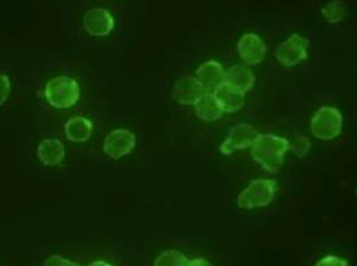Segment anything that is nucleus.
<instances>
[{
  "instance_id": "obj_1",
  "label": "nucleus",
  "mask_w": 357,
  "mask_h": 266,
  "mask_svg": "<svg viewBox=\"0 0 357 266\" xmlns=\"http://www.w3.org/2000/svg\"><path fill=\"white\" fill-rule=\"evenodd\" d=\"M250 148L254 161L269 173H276L284 166V156L289 151V141L269 133L257 134Z\"/></svg>"
},
{
  "instance_id": "obj_2",
  "label": "nucleus",
  "mask_w": 357,
  "mask_h": 266,
  "mask_svg": "<svg viewBox=\"0 0 357 266\" xmlns=\"http://www.w3.org/2000/svg\"><path fill=\"white\" fill-rule=\"evenodd\" d=\"M45 95L49 105L54 109H70L80 97V86L72 77H54L47 82Z\"/></svg>"
},
{
  "instance_id": "obj_3",
  "label": "nucleus",
  "mask_w": 357,
  "mask_h": 266,
  "mask_svg": "<svg viewBox=\"0 0 357 266\" xmlns=\"http://www.w3.org/2000/svg\"><path fill=\"white\" fill-rule=\"evenodd\" d=\"M278 191V185L274 180L256 178L245 187L237 196V203L243 210H254L266 207L272 203Z\"/></svg>"
},
{
  "instance_id": "obj_4",
  "label": "nucleus",
  "mask_w": 357,
  "mask_h": 266,
  "mask_svg": "<svg viewBox=\"0 0 357 266\" xmlns=\"http://www.w3.org/2000/svg\"><path fill=\"white\" fill-rule=\"evenodd\" d=\"M343 127V116L336 107L324 106L317 111L310 123V130L314 137L321 141H331L338 137Z\"/></svg>"
},
{
  "instance_id": "obj_5",
  "label": "nucleus",
  "mask_w": 357,
  "mask_h": 266,
  "mask_svg": "<svg viewBox=\"0 0 357 266\" xmlns=\"http://www.w3.org/2000/svg\"><path fill=\"white\" fill-rule=\"evenodd\" d=\"M307 48L309 40L298 33H293L289 40L276 48V60L286 67H294L307 58Z\"/></svg>"
},
{
  "instance_id": "obj_6",
  "label": "nucleus",
  "mask_w": 357,
  "mask_h": 266,
  "mask_svg": "<svg viewBox=\"0 0 357 266\" xmlns=\"http://www.w3.org/2000/svg\"><path fill=\"white\" fill-rule=\"evenodd\" d=\"M257 130L255 126L247 123H241L234 126L230 132L227 133L225 141L220 146V152L225 156H231L237 150H244L250 148L257 137Z\"/></svg>"
},
{
  "instance_id": "obj_7",
  "label": "nucleus",
  "mask_w": 357,
  "mask_h": 266,
  "mask_svg": "<svg viewBox=\"0 0 357 266\" xmlns=\"http://www.w3.org/2000/svg\"><path fill=\"white\" fill-rule=\"evenodd\" d=\"M136 136L130 130L117 129L111 131L105 137L102 151L112 159H119L135 149Z\"/></svg>"
},
{
  "instance_id": "obj_8",
  "label": "nucleus",
  "mask_w": 357,
  "mask_h": 266,
  "mask_svg": "<svg viewBox=\"0 0 357 266\" xmlns=\"http://www.w3.org/2000/svg\"><path fill=\"white\" fill-rule=\"evenodd\" d=\"M82 26L91 36L105 37L114 30V17L105 8H89L82 17Z\"/></svg>"
},
{
  "instance_id": "obj_9",
  "label": "nucleus",
  "mask_w": 357,
  "mask_h": 266,
  "mask_svg": "<svg viewBox=\"0 0 357 266\" xmlns=\"http://www.w3.org/2000/svg\"><path fill=\"white\" fill-rule=\"evenodd\" d=\"M237 52L248 65H256L264 60L267 45L255 33H245L237 43Z\"/></svg>"
},
{
  "instance_id": "obj_10",
  "label": "nucleus",
  "mask_w": 357,
  "mask_h": 266,
  "mask_svg": "<svg viewBox=\"0 0 357 266\" xmlns=\"http://www.w3.org/2000/svg\"><path fill=\"white\" fill-rule=\"evenodd\" d=\"M205 93L206 92L204 91L195 77L185 75L175 82L172 97L181 105L190 106L195 105V102Z\"/></svg>"
},
{
  "instance_id": "obj_11",
  "label": "nucleus",
  "mask_w": 357,
  "mask_h": 266,
  "mask_svg": "<svg viewBox=\"0 0 357 266\" xmlns=\"http://www.w3.org/2000/svg\"><path fill=\"white\" fill-rule=\"evenodd\" d=\"M195 79L206 93H212L225 84V70L217 61H206L197 69Z\"/></svg>"
},
{
  "instance_id": "obj_12",
  "label": "nucleus",
  "mask_w": 357,
  "mask_h": 266,
  "mask_svg": "<svg viewBox=\"0 0 357 266\" xmlns=\"http://www.w3.org/2000/svg\"><path fill=\"white\" fill-rule=\"evenodd\" d=\"M65 146L61 141L48 138L37 146L36 156L47 166H59L65 158Z\"/></svg>"
},
{
  "instance_id": "obj_13",
  "label": "nucleus",
  "mask_w": 357,
  "mask_h": 266,
  "mask_svg": "<svg viewBox=\"0 0 357 266\" xmlns=\"http://www.w3.org/2000/svg\"><path fill=\"white\" fill-rule=\"evenodd\" d=\"M225 84L245 94L255 85V75L247 65H234L225 72Z\"/></svg>"
},
{
  "instance_id": "obj_14",
  "label": "nucleus",
  "mask_w": 357,
  "mask_h": 266,
  "mask_svg": "<svg viewBox=\"0 0 357 266\" xmlns=\"http://www.w3.org/2000/svg\"><path fill=\"white\" fill-rule=\"evenodd\" d=\"M215 100L218 101L223 112L236 114L244 105V94L227 84L220 86L213 92Z\"/></svg>"
},
{
  "instance_id": "obj_15",
  "label": "nucleus",
  "mask_w": 357,
  "mask_h": 266,
  "mask_svg": "<svg viewBox=\"0 0 357 266\" xmlns=\"http://www.w3.org/2000/svg\"><path fill=\"white\" fill-rule=\"evenodd\" d=\"M93 124L85 117H73L65 124V133L67 139L73 143H86L92 136Z\"/></svg>"
},
{
  "instance_id": "obj_16",
  "label": "nucleus",
  "mask_w": 357,
  "mask_h": 266,
  "mask_svg": "<svg viewBox=\"0 0 357 266\" xmlns=\"http://www.w3.org/2000/svg\"><path fill=\"white\" fill-rule=\"evenodd\" d=\"M197 117L205 121H215L223 117V109L212 93H205L195 102Z\"/></svg>"
},
{
  "instance_id": "obj_17",
  "label": "nucleus",
  "mask_w": 357,
  "mask_h": 266,
  "mask_svg": "<svg viewBox=\"0 0 357 266\" xmlns=\"http://www.w3.org/2000/svg\"><path fill=\"white\" fill-rule=\"evenodd\" d=\"M190 259L180 251L167 250L155 259L154 266H187Z\"/></svg>"
},
{
  "instance_id": "obj_18",
  "label": "nucleus",
  "mask_w": 357,
  "mask_h": 266,
  "mask_svg": "<svg viewBox=\"0 0 357 266\" xmlns=\"http://www.w3.org/2000/svg\"><path fill=\"white\" fill-rule=\"evenodd\" d=\"M321 11L326 22H329L331 24H336V23L342 22L344 19L345 13H347L344 3H342V1L329 3L323 6Z\"/></svg>"
},
{
  "instance_id": "obj_19",
  "label": "nucleus",
  "mask_w": 357,
  "mask_h": 266,
  "mask_svg": "<svg viewBox=\"0 0 357 266\" xmlns=\"http://www.w3.org/2000/svg\"><path fill=\"white\" fill-rule=\"evenodd\" d=\"M310 148H311V141L305 136H296L292 141H289V150H292V152L298 157H305L309 152Z\"/></svg>"
},
{
  "instance_id": "obj_20",
  "label": "nucleus",
  "mask_w": 357,
  "mask_h": 266,
  "mask_svg": "<svg viewBox=\"0 0 357 266\" xmlns=\"http://www.w3.org/2000/svg\"><path fill=\"white\" fill-rule=\"evenodd\" d=\"M11 93V82L8 75L0 74V106L4 105L8 100V95Z\"/></svg>"
},
{
  "instance_id": "obj_21",
  "label": "nucleus",
  "mask_w": 357,
  "mask_h": 266,
  "mask_svg": "<svg viewBox=\"0 0 357 266\" xmlns=\"http://www.w3.org/2000/svg\"><path fill=\"white\" fill-rule=\"evenodd\" d=\"M314 266H349V263L345 259H342L338 256H325L324 258L318 260Z\"/></svg>"
},
{
  "instance_id": "obj_22",
  "label": "nucleus",
  "mask_w": 357,
  "mask_h": 266,
  "mask_svg": "<svg viewBox=\"0 0 357 266\" xmlns=\"http://www.w3.org/2000/svg\"><path fill=\"white\" fill-rule=\"evenodd\" d=\"M43 266H80V264L63 258L61 256H50L45 259Z\"/></svg>"
},
{
  "instance_id": "obj_23",
  "label": "nucleus",
  "mask_w": 357,
  "mask_h": 266,
  "mask_svg": "<svg viewBox=\"0 0 357 266\" xmlns=\"http://www.w3.org/2000/svg\"><path fill=\"white\" fill-rule=\"evenodd\" d=\"M187 266H212V264L211 263L208 262L207 259L195 258L190 260V262H188V265Z\"/></svg>"
},
{
  "instance_id": "obj_24",
  "label": "nucleus",
  "mask_w": 357,
  "mask_h": 266,
  "mask_svg": "<svg viewBox=\"0 0 357 266\" xmlns=\"http://www.w3.org/2000/svg\"><path fill=\"white\" fill-rule=\"evenodd\" d=\"M87 266H112L109 263L105 262V260H96V262H92L91 264H89Z\"/></svg>"
}]
</instances>
